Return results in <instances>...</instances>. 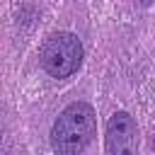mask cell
Wrapping results in <instances>:
<instances>
[{
    "label": "cell",
    "mask_w": 155,
    "mask_h": 155,
    "mask_svg": "<svg viewBox=\"0 0 155 155\" xmlns=\"http://www.w3.org/2000/svg\"><path fill=\"white\" fill-rule=\"evenodd\" d=\"M150 145L155 148V131H153V136H150Z\"/></svg>",
    "instance_id": "277c9868"
},
{
    "label": "cell",
    "mask_w": 155,
    "mask_h": 155,
    "mask_svg": "<svg viewBox=\"0 0 155 155\" xmlns=\"http://www.w3.org/2000/svg\"><path fill=\"white\" fill-rule=\"evenodd\" d=\"M39 58L51 78H70L82 63V44L70 31H56L44 41Z\"/></svg>",
    "instance_id": "7a4b0ae2"
},
{
    "label": "cell",
    "mask_w": 155,
    "mask_h": 155,
    "mask_svg": "<svg viewBox=\"0 0 155 155\" xmlns=\"http://www.w3.org/2000/svg\"><path fill=\"white\" fill-rule=\"evenodd\" d=\"M140 2H143V5H148V2H150V0H140Z\"/></svg>",
    "instance_id": "5b68a950"
},
{
    "label": "cell",
    "mask_w": 155,
    "mask_h": 155,
    "mask_svg": "<svg viewBox=\"0 0 155 155\" xmlns=\"http://www.w3.org/2000/svg\"><path fill=\"white\" fill-rule=\"evenodd\" d=\"M94 138V109L87 102L68 104L51 128V145L61 155L82 153Z\"/></svg>",
    "instance_id": "6da1fadb"
},
{
    "label": "cell",
    "mask_w": 155,
    "mask_h": 155,
    "mask_svg": "<svg viewBox=\"0 0 155 155\" xmlns=\"http://www.w3.org/2000/svg\"><path fill=\"white\" fill-rule=\"evenodd\" d=\"M107 155H138V128L128 111H114L109 116Z\"/></svg>",
    "instance_id": "3957f363"
}]
</instances>
